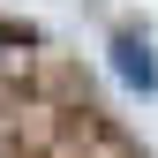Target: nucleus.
Returning a JSON list of instances; mask_svg holds the SVG:
<instances>
[{"label": "nucleus", "instance_id": "f257e3e1", "mask_svg": "<svg viewBox=\"0 0 158 158\" xmlns=\"http://www.w3.org/2000/svg\"><path fill=\"white\" fill-rule=\"evenodd\" d=\"M113 68H121V83H135V90H151V83H158V68L143 60V45H113Z\"/></svg>", "mask_w": 158, "mask_h": 158}, {"label": "nucleus", "instance_id": "f03ea898", "mask_svg": "<svg viewBox=\"0 0 158 158\" xmlns=\"http://www.w3.org/2000/svg\"><path fill=\"white\" fill-rule=\"evenodd\" d=\"M0 45H8V30H0Z\"/></svg>", "mask_w": 158, "mask_h": 158}]
</instances>
